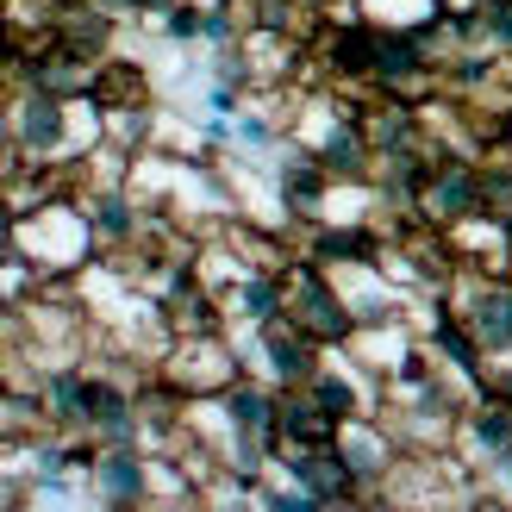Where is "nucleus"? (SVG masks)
Wrapping results in <instances>:
<instances>
[{"mask_svg":"<svg viewBox=\"0 0 512 512\" xmlns=\"http://www.w3.org/2000/svg\"><path fill=\"white\" fill-rule=\"evenodd\" d=\"M157 375L169 381L175 394H188V400H207V394H225L244 369V356H238V338H232V325L225 331H200V338H175L163 350V363Z\"/></svg>","mask_w":512,"mask_h":512,"instance_id":"5","label":"nucleus"},{"mask_svg":"<svg viewBox=\"0 0 512 512\" xmlns=\"http://www.w3.org/2000/svg\"><path fill=\"white\" fill-rule=\"evenodd\" d=\"M232 338H238L244 369L263 375V381H275V388H306L313 369L325 363V344H313L288 313L269 319V325H232Z\"/></svg>","mask_w":512,"mask_h":512,"instance_id":"4","label":"nucleus"},{"mask_svg":"<svg viewBox=\"0 0 512 512\" xmlns=\"http://www.w3.org/2000/svg\"><path fill=\"white\" fill-rule=\"evenodd\" d=\"M275 469L288 475V481H300V488L313 494L319 506H369L363 481L350 475V463L338 456V444H313V450H281V456H275Z\"/></svg>","mask_w":512,"mask_h":512,"instance_id":"10","label":"nucleus"},{"mask_svg":"<svg viewBox=\"0 0 512 512\" xmlns=\"http://www.w3.org/2000/svg\"><path fill=\"white\" fill-rule=\"evenodd\" d=\"M475 44L494 50V57H512V0H481L475 7Z\"/></svg>","mask_w":512,"mask_h":512,"instance_id":"14","label":"nucleus"},{"mask_svg":"<svg viewBox=\"0 0 512 512\" xmlns=\"http://www.w3.org/2000/svg\"><path fill=\"white\" fill-rule=\"evenodd\" d=\"M281 288H288V319H294L313 344L338 350V344L356 338V313H350V300H344V288H338V275H331L325 263H313L306 250H294V263L281 269Z\"/></svg>","mask_w":512,"mask_h":512,"instance_id":"2","label":"nucleus"},{"mask_svg":"<svg viewBox=\"0 0 512 512\" xmlns=\"http://www.w3.org/2000/svg\"><path fill=\"white\" fill-rule=\"evenodd\" d=\"M438 300L475 331V344L488 350V363H494V356H512V275L506 269H469V263H456L450 288Z\"/></svg>","mask_w":512,"mask_h":512,"instance_id":"3","label":"nucleus"},{"mask_svg":"<svg viewBox=\"0 0 512 512\" xmlns=\"http://www.w3.org/2000/svg\"><path fill=\"white\" fill-rule=\"evenodd\" d=\"M7 244L19 256H32L44 269V281H75L82 269L100 263V238H94V219L75 194H57L32 213H13L7 219Z\"/></svg>","mask_w":512,"mask_h":512,"instance_id":"1","label":"nucleus"},{"mask_svg":"<svg viewBox=\"0 0 512 512\" xmlns=\"http://www.w3.org/2000/svg\"><path fill=\"white\" fill-rule=\"evenodd\" d=\"M88 500L94 506H113V512L157 506V450H144V444L94 450V463H88Z\"/></svg>","mask_w":512,"mask_h":512,"instance_id":"7","label":"nucleus"},{"mask_svg":"<svg viewBox=\"0 0 512 512\" xmlns=\"http://www.w3.org/2000/svg\"><path fill=\"white\" fill-rule=\"evenodd\" d=\"M338 456L350 463V475L363 481V494H369V506H375L381 488H388V475L400 469L406 444L394 438V425L381 419V413H356V419L338 425Z\"/></svg>","mask_w":512,"mask_h":512,"instance_id":"8","label":"nucleus"},{"mask_svg":"<svg viewBox=\"0 0 512 512\" xmlns=\"http://www.w3.org/2000/svg\"><path fill=\"white\" fill-rule=\"evenodd\" d=\"M475 475H488L500 456H512V406L494 400L488 388H481L469 406H463V419H456V444H450Z\"/></svg>","mask_w":512,"mask_h":512,"instance_id":"11","label":"nucleus"},{"mask_svg":"<svg viewBox=\"0 0 512 512\" xmlns=\"http://www.w3.org/2000/svg\"><path fill=\"white\" fill-rule=\"evenodd\" d=\"M475 213H488V194H481V157L469 150H431V169H425V194H419V219L450 232Z\"/></svg>","mask_w":512,"mask_h":512,"instance_id":"6","label":"nucleus"},{"mask_svg":"<svg viewBox=\"0 0 512 512\" xmlns=\"http://www.w3.org/2000/svg\"><path fill=\"white\" fill-rule=\"evenodd\" d=\"M269 175H275V194H281V207H288L294 232H300V225H313V219H325L331 175H325V163H319L306 144L288 138V144H281L275 157H269Z\"/></svg>","mask_w":512,"mask_h":512,"instance_id":"9","label":"nucleus"},{"mask_svg":"<svg viewBox=\"0 0 512 512\" xmlns=\"http://www.w3.org/2000/svg\"><path fill=\"white\" fill-rule=\"evenodd\" d=\"M506 275H512V250H506Z\"/></svg>","mask_w":512,"mask_h":512,"instance_id":"16","label":"nucleus"},{"mask_svg":"<svg viewBox=\"0 0 512 512\" xmlns=\"http://www.w3.org/2000/svg\"><path fill=\"white\" fill-rule=\"evenodd\" d=\"M281 313H288L281 269H244L232 288H225V319H232V325H269Z\"/></svg>","mask_w":512,"mask_h":512,"instance_id":"12","label":"nucleus"},{"mask_svg":"<svg viewBox=\"0 0 512 512\" xmlns=\"http://www.w3.org/2000/svg\"><path fill=\"white\" fill-rule=\"evenodd\" d=\"M275 444L281 450H313V444H338V419L306 394V388H281V419H275Z\"/></svg>","mask_w":512,"mask_h":512,"instance_id":"13","label":"nucleus"},{"mask_svg":"<svg viewBox=\"0 0 512 512\" xmlns=\"http://www.w3.org/2000/svg\"><path fill=\"white\" fill-rule=\"evenodd\" d=\"M488 394L512 406V356H494V363H488Z\"/></svg>","mask_w":512,"mask_h":512,"instance_id":"15","label":"nucleus"}]
</instances>
